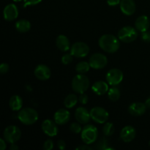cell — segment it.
Segmentation results:
<instances>
[{
	"instance_id": "44dd1931",
	"label": "cell",
	"mask_w": 150,
	"mask_h": 150,
	"mask_svg": "<svg viewBox=\"0 0 150 150\" xmlns=\"http://www.w3.org/2000/svg\"><path fill=\"white\" fill-rule=\"evenodd\" d=\"M56 44L57 48L62 51H67L70 48V40L65 35H59L56 40Z\"/></svg>"
},
{
	"instance_id": "ba28073f",
	"label": "cell",
	"mask_w": 150,
	"mask_h": 150,
	"mask_svg": "<svg viewBox=\"0 0 150 150\" xmlns=\"http://www.w3.org/2000/svg\"><path fill=\"white\" fill-rule=\"evenodd\" d=\"M89 52L88 45L83 42H75L70 47V54L77 58H83L86 57Z\"/></svg>"
},
{
	"instance_id": "1f68e13d",
	"label": "cell",
	"mask_w": 150,
	"mask_h": 150,
	"mask_svg": "<svg viewBox=\"0 0 150 150\" xmlns=\"http://www.w3.org/2000/svg\"><path fill=\"white\" fill-rule=\"evenodd\" d=\"M42 1V0H23V2H24L23 7H26L27 6L36 5V4L40 3Z\"/></svg>"
},
{
	"instance_id": "4fadbf2b",
	"label": "cell",
	"mask_w": 150,
	"mask_h": 150,
	"mask_svg": "<svg viewBox=\"0 0 150 150\" xmlns=\"http://www.w3.org/2000/svg\"><path fill=\"white\" fill-rule=\"evenodd\" d=\"M4 18L7 21H12L16 20L18 16V10L16 4H9L4 7Z\"/></svg>"
},
{
	"instance_id": "52a82bcc",
	"label": "cell",
	"mask_w": 150,
	"mask_h": 150,
	"mask_svg": "<svg viewBox=\"0 0 150 150\" xmlns=\"http://www.w3.org/2000/svg\"><path fill=\"white\" fill-rule=\"evenodd\" d=\"M91 118L92 120L99 124H103L105 123L108 120L109 114L105 109L102 107L96 106L92 108L90 110Z\"/></svg>"
},
{
	"instance_id": "ffe728a7",
	"label": "cell",
	"mask_w": 150,
	"mask_h": 150,
	"mask_svg": "<svg viewBox=\"0 0 150 150\" xmlns=\"http://www.w3.org/2000/svg\"><path fill=\"white\" fill-rule=\"evenodd\" d=\"M92 89L96 95H103L108 92V85L103 81H98L94 83L92 86Z\"/></svg>"
},
{
	"instance_id": "30bf717a",
	"label": "cell",
	"mask_w": 150,
	"mask_h": 150,
	"mask_svg": "<svg viewBox=\"0 0 150 150\" xmlns=\"http://www.w3.org/2000/svg\"><path fill=\"white\" fill-rule=\"evenodd\" d=\"M124 75L122 70L117 68L111 69L107 73L105 79L108 84L111 86H117L120 84L123 80Z\"/></svg>"
},
{
	"instance_id": "d6986e66",
	"label": "cell",
	"mask_w": 150,
	"mask_h": 150,
	"mask_svg": "<svg viewBox=\"0 0 150 150\" xmlns=\"http://www.w3.org/2000/svg\"><path fill=\"white\" fill-rule=\"evenodd\" d=\"M150 21L149 18L146 16H141L137 18L135 22V27L141 32H146L149 29Z\"/></svg>"
},
{
	"instance_id": "d4e9b609",
	"label": "cell",
	"mask_w": 150,
	"mask_h": 150,
	"mask_svg": "<svg viewBox=\"0 0 150 150\" xmlns=\"http://www.w3.org/2000/svg\"><path fill=\"white\" fill-rule=\"evenodd\" d=\"M91 66L89 62H80L78 63L76 66V70L78 73L80 74H84V73H87L90 69Z\"/></svg>"
},
{
	"instance_id": "7bdbcfd3",
	"label": "cell",
	"mask_w": 150,
	"mask_h": 150,
	"mask_svg": "<svg viewBox=\"0 0 150 150\" xmlns=\"http://www.w3.org/2000/svg\"><path fill=\"white\" fill-rule=\"evenodd\" d=\"M149 146H150V142H149Z\"/></svg>"
},
{
	"instance_id": "7402d4cb",
	"label": "cell",
	"mask_w": 150,
	"mask_h": 150,
	"mask_svg": "<svg viewBox=\"0 0 150 150\" xmlns=\"http://www.w3.org/2000/svg\"><path fill=\"white\" fill-rule=\"evenodd\" d=\"M9 105L12 111H20L23 106V100L19 95H13L10 98Z\"/></svg>"
},
{
	"instance_id": "ab89813d",
	"label": "cell",
	"mask_w": 150,
	"mask_h": 150,
	"mask_svg": "<svg viewBox=\"0 0 150 150\" xmlns=\"http://www.w3.org/2000/svg\"><path fill=\"white\" fill-rule=\"evenodd\" d=\"M10 150H17V149H18V146L16 144V143L10 144Z\"/></svg>"
},
{
	"instance_id": "8992f818",
	"label": "cell",
	"mask_w": 150,
	"mask_h": 150,
	"mask_svg": "<svg viewBox=\"0 0 150 150\" xmlns=\"http://www.w3.org/2000/svg\"><path fill=\"white\" fill-rule=\"evenodd\" d=\"M4 139L9 144L16 143L21 137V131L16 125H10L6 127L3 133Z\"/></svg>"
},
{
	"instance_id": "60d3db41",
	"label": "cell",
	"mask_w": 150,
	"mask_h": 150,
	"mask_svg": "<svg viewBox=\"0 0 150 150\" xmlns=\"http://www.w3.org/2000/svg\"><path fill=\"white\" fill-rule=\"evenodd\" d=\"M145 105L147 107V108H149L150 109V97L148 99L146 100V101H145Z\"/></svg>"
},
{
	"instance_id": "3957f363",
	"label": "cell",
	"mask_w": 150,
	"mask_h": 150,
	"mask_svg": "<svg viewBox=\"0 0 150 150\" xmlns=\"http://www.w3.org/2000/svg\"><path fill=\"white\" fill-rule=\"evenodd\" d=\"M89 86V78L84 74H78L72 80V88L75 92L84 93Z\"/></svg>"
},
{
	"instance_id": "f35d334b",
	"label": "cell",
	"mask_w": 150,
	"mask_h": 150,
	"mask_svg": "<svg viewBox=\"0 0 150 150\" xmlns=\"http://www.w3.org/2000/svg\"><path fill=\"white\" fill-rule=\"evenodd\" d=\"M7 147V144H6V141L5 139H0V149L4 150Z\"/></svg>"
},
{
	"instance_id": "ac0fdd59",
	"label": "cell",
	"mask_w": 150,
	"mask_h": 150,
	"mask_svg": "<svg viewBox=\"0 0 150 150\" xmlns=\"http://www.w3.org/2000/svg\"><path fill=\"white\" fill-rule=\"evenodd\" d=\"M146 108L145 103L140 102L133 103L130 106L128 107V111L131 115L135 117H139L142 116L146 112Z\"/></svg>"
},
{
	"instance_id": "8fae6325",
	"label": "cell",
	"mask_w": 150,
	"mask_h": 150,
	"mask_svg": "<svg viewBox=\"0 0 150 150\" xmlns=\"http://www.w3.org/2000/svg\"><path fill=\"white\" fill-rule=\"evenodd\" d=\"M57 125L55 121L54 122L51 120H45L42 122L41 127L45 135L50 137H54L57 136L59 131Z\"/></svg>"
},
{
	"instance_id": "4dcf8cb0",
	"label": "cell",
	"mask_w": 150,
	"mask_h": 150,
	"mask_svg": "<svg viewBox=\"0 0 150 150\" xmlns=\"http://www.w3.org/2000/svg\"><path fill=\"white\" fill-rule=\"evenodd\" d=\"M54 148V142L51 139H48L43 144V149L51 150Z\"/></svg>"
},
{
	"instance_id": "9c48e42d",
	"label": "cell",
	"mask_w": 150,
	"mask_h": 150,
	"mask_svg": "<svg viewBox=\"0 0 150 150\" xmlns=\"http://www.w3.org/2000/svg\"><path fill=\"white\" fill-rule=\"evenodd\" d=\"M89 63L91 67L95 70L103 69L107 65L108 63V59L104 54L100 53H96L92 55L89 58Z\"/></svg>"
},
{
	"instance_id": "484cf974",
	"label": "cell",
	"mask_w": 150,
	"mask_h": 150,
	"mask_svg": "<svg viewBox=\"0 0 150 150\" xmlns=\"http://www.w3.org/2000/svg\"><path fill=\"white\" fill-rule=\"evenodd\" d=\"M108 95L110 100L115 102V101H117L120 99L121 93H120V89H119V88L114 86V87H111V89L108 90Z\"/></svg>"
},
{
	"instance_id": "e575fe53",
	"label": "cell",
	"mask_w": 150,
	"mask_h": 150,
	"mask_svg": "<svg viewBox=\"0 0 150 150\" xmlns=\"http://www.w3.org/2000/svg\"><path fill=\"white\" fill-rule=\"evenodd\" d=\"M142 40H143L144 41H145V42H150V32H148L147 30L146 31V32H142Z\"/></svg>"
},
{
	"instance_id": "4316f807",
	"label": "cell",
	"mask_w": 150,
	"mask_h": 150,
	"mask_svg": "<svg viewBox=\"0 0 150 150\" xmlns=\"http://www.w3.org/2000/svg\"><path fill=\"white\" fill-rule=\"evenodd\" d=\"M115 131L114 125L111 122H105L104 126L103 127V133L105 136H111L114 134Z\"/></svg>"
},
{
	"instance_id": "b9f144b4",
	"label": "cell",
	"mask_w": 150,
	"mask_h": 150,
	"mask_svg": "<svg viewBox=\"0 0 150 150\" xmlns=\"http://www.w3.org/2000/svg\"><path fill=\"white\" fill-rule=\"evenodd\" d=\"M14 1H16V2H18V1H22V0H13Z\"/></svg>"
},
{
	"instance_id": "7c38bea8",
	"label": "cell",
	"mask_w": 150,
	"mask_h": 150,
	"mask_svg": "<svg viewBox=\"0 0 150 150\" xmlns=\"http://www.w3.org/2000/svg\"><path fill=\"white\" fill-rule=\"evenodd\" d=\"M35 77L40 81H46L50 79L51 76V72L49 67L45 64H39L35 69Z\"/></svg>"
},
{
	"instance_id": "e0dca14e",
	"label": "cell",
	"mask_w": 150,
	"mask_h": 150,
	"mask_svg": "<svg viewBox=\"0 0 150 150\" xmlns=\"http://www.w3.org/2000/svg\"><path fill=\"white\" fill-rule=\"evenodd\" d=\"M136 135V130L132 126H125L120 132V139L125 142H130L135 139Z\"/></svg>"
},
{
	"instance_id": "83f0119b",
	"label": "cell",
	"mask_w": 150,
	"mask_h": 150,
	"mask_svg": "<svg viewBox=\"0 0 150 150\" xmlns=\"http://www.w3.org/2000/svg\"><path fill=\"white\" fill-rule=\"evenodd\" d=\"M96 149H102V150H106V149H114V148L108 147V142L104 138L100 139L96 144Z\"/></svg>"
},
{
	"instance_id": "5bb4252c",
	"label": "cell",
	"mask_w": 150,
	"mask_h": 150,
	"mask_svg": "<svg viewBox=\"0 0 150 150\" xmlns=\"http://www.w3.org/2000/svg\"><path fill=\"white\" fill-rule=\"evenodd\" d=\"M70 119V113L68 110L61 108L57 111L54 114V120L57 125H64L69 122Z\"/></svg>"
},
{
	"instance_id": "8d00e7d4",
	"label": "cell",
	"mask_w": 150,
	"mask_h": 150,
	"mask_svg": "<svg viewBox=\"0 0 150 150\" xmlns=\"http://www.w3.org/2000/svg\"><path fill=\"white\" fill-rule=\"evenodd\" d=\"M121 0H107V3L109 6L114 7V6H117L120 4Z\"/></svg>"
},
{
	"instance_id": "603a6c76",
	"label": "cell",
	"mask_w": 150,
	"mask_h": 150,
	"mask_svg": "<svg viewBox=\"0 0 150 150\" xmlns=\"http://www.w3.org/2000/svg\"><path fill=\"white\" fill-rule=\"evenodd\" d=\"M16 29L18 32L21 33H25L30 30L31 23L29 21L26 19H21L18 21L16 23Z\"/></svg>"
},
{
	"instance_id": "cb8c5ba5",
	"label": "cell",
	"mask_w": 150,
	"mask_h": 150,
	"mask_svg": "<svg viewBox=\"0 0 150 150\" xmlns=\"http://www.w3.org/2000/svg\"><path fill=\"white\" fill-rule=\"evenodd\" d=\"M78 100V97L75 94H70L65 98L64 100V106L67 108H72L76 105Z\"/></svg>"
},
{
	"instance_id": "f546056e",
	"label": "cell",
	"mask_w": 150,
	"mask_h": 150,
	"mask_svg": "<svg viewBox=\"0 0 150 150\" xmlns=\"http://www.w3.org/2000/svg\"><path fill=\"white\" fill-rule=\"evenodd\" d=\"M73 56L71 54H66L62 57V62L63 64H69L73 62Z\"/></svg>"
},
{
	"instance_id": "d590c367",
	"label": "cell",
	"mask_w": 150,
	"mask_h": 150,
	"mask_svg": "<svg viewBox=\"0 0 150 150\" xmlns=\"http://www.w3.org/2000/svg\"><path fill=\"white\" fill-rule=\"evenodd\" d=\"M57 146L59 149L63 150L66 148V143L64 140H59L57 142Z\"/></svg>"
},
{
	"instance_id": "6da1fadb",
	"label": "cell",
	"mask_w": 150,
	"mask_h": 150,
	"mask_svg": "<svg viewBox=\"0 0 150 150\" xmlns=\"http://www.w3.org/2000/svg\"><path fill=\"white\" fill-rule=\"evenodd\" d=\"M118 39L114 35L105 34L100 37L98 43H99L100 47L104 51L112 54V53L117 52L120 48V44Z\"/></svg>"
},
{
	"instance_id": "9a60e30c",
	"label": "cell",
	"mask_w": 150,
	"mask_h": 150,
	"mask_svg": "<svg viewBox=\"0 0 150 150\" xmlns=\"http://www.w3.org/2000/svg\"><path fill=\"white\" fill-rule=\"evenodd\" d=\"M75 117L79 122L83 125L87 124L92 119L90 112H89L88 110L83 107H79L76 109V112H75Z\"/></svg>"
},
{
	"instance_id": "836d02e7",
	"label": "cell",
	"mask_w": 150,
	"mask_h": 150,
	"mask_svg": "<svg viewBox=\"0 0 150 150\" xmlns=\"http://www.w3.org/2000/svg\"><path fill=\"white\" fill-rule=\"evenodd\" d=\"M9 68L10 67H9L8 64H7V63H2L0 65V73L1 74H5V73H7L8 72Z\"/></svg>"
},
{
	"instance_id": "5b68a950",
	"label": "cell",
	"mask_w": 150,
	"mask_h": 150,
	"mask_svg": "<svg viewBox=\"0 0 150 150\" xmlns=\"http://www.w3.org/2000/svg\"><path fill=\"white\" fill-rule=\"evenodd\" d=\"M137 29L132 26H127L122 28L118 32V38L122 42L128 43L133 42L138 38Z\"/></svg>"
},
{
	"instance_id": "2e32d148",
	"label": "cell",
	"mask_w": 150,
	"mask_h": 150,
	"mask_svg": "<svg viewBox=\"0 0 150 150\" xmlns=\"http://www.w3.org/2000/svg\"><path fill=\"white\" fill-rule=\"evenodd\" d=\"M120 5L121 11L126 16H132L136 12V6L134 0H121Z\"/></svg>"
},
{
	"instance_id": "277c9868",
	"label": "cell",
	"mask_w": 150,
	"mask_h": 150,
	"mask_svg": "<svg viewBox=\"0 0 150 150\" xmlns=\"http://www.w3.org/2000/svg\"><path fill=\"white\" fill-rule=\"evenodd\" d=\"M81 136L83 143L86 144H93L98 137V128L92 125H87L82 129Z\"/></svg>"
},
{
	"instance_id": "74e56055",
	"label": "cell",
	"mask_w": 150,
	"mask_h": 150,
	"mask_svg": "<svg viewBox=\"0 0 150 150\" xmlns=\"http://www.w3.org/2000/svg\"><path fill=\"white\" fill-rule=\"evenodd\" d=\"M76 149H79V150H92L93 149H92V147H90V146H89L88 144H85V145H83V146H79L78 147L76 148Z\"/></svg>"
},
{
	"instance_id": "7a4b0ae2",
	"label": "cell",
	"mask_w": 150,
	"mask_h": 150,
	"mask_svg": "<svg viewBox=\"0 0 150 150\" xmlns=\"http://www.w3.org/2000/svg\"><path fill=\"white\" fill-rule=\"evenodd\" d=\"M18 118L22 124L31 125L35 124L38 121V113L34 108H24L20 110L18 114Z\"/></svg>"
},
{
	"instance_id": "d6a6232c",
	"label": "cell",
	"mask_w": 150,
	"mask_h": 150,
	"mask_svg": "<svg viewBox=\"0 0 150 150\" xmlns=\"http://www.w3.org/2000/svg\"><path fill=\"white\" fill-rule=\"evenodd\" d=\"M79 100L81 103L85 105V104L87 103L88 100H89V98H88V96L85 93H82L80 94V96H79Z\"/></svg>"
},
{
	"instance_id": "f1b7e54d",
	"label": "cell",
	"mask_w": 150,
	"mask_h": 150,
	"mask_svg": "<svg viewBox=\"0 0 150 150\" xmlns=\"http://www.w3.org/2000/svg\"><path fill=\"white\" fill-rule=\"evenodd\" d=\"M80 124V122H73L70 125V130H71L73 133H76V134H79V133H81L82 128Z\"/></svg>"
}]
</instances>
